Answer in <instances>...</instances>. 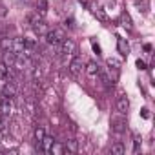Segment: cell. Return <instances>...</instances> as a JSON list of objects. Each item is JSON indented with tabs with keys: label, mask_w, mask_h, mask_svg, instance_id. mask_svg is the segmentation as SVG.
I'll return each mask as SVG.
<instances>
[{
	"label": "cell",
	"mask_w": 155,
	"mask_h": 155,
	"mask_svg": "<svg viewBox=\"0 0 155 155\" xmlns=\"http://www.w3.org/2000/svg\"><path fill=\"white\" fill-rule=\"evenodd\" d=\"M68 68H69V73H71L73 79H79L81 73H82V58H81L79 55H75V57L71 58V62H69Z\"/></svg>",
	"instance_id": "obj_4"
},
{
	"label": "cell",
	"mask_w": 155,
	"mask_h": 155,
	"mask_svg": "<svg viewBox=\"0 0 155 155\" xmlns=\"http://www.w3.org/2000/svg\"><path fill=\"white\" fill-rule=\"evenodd\" d=\"M37 13L42 17L48 13V0H37Z\"/></svg>",
	"instance_id": "obj_17"
},
{
	"label": "cell",
	"mask_w": 155,
	"mask_h": 155,
	"mask_svg": "<svg viewBox=\"0 0 155 155\" xmlns=\"http://www.w3.org/2000/svg\"><path fill=\"white\" fill-rule=\"evenodd\" d=\"M64 150L68 153H77L79 151V140H75V139H68L66 144H64Z\"/></svg>",
	"instance_id": "obj_15"
},
{
	"label": "cell",
	"mask_w": 155,
	"mask_h": 155,
	"mask_svg": "<svg viewBox=\"0 0 155 155\" xmlns=\"http://www.w3.org/2000/svg\"><path fill=\"white\" fill-rule=\"evenodd\" d=\"M44 135H46V131H44V128H35V144H37V148L40 146V142H42V139H44Z\"/></svg>",
	"instance_id": "obj_18"
},
{
	"label": "cell",
	"mask_w": 155,
	"mask_h": 155,
	"mask_svg": "<svg viewBox=\"0 0 155 155\" xmlns=\"http://www.w3.org/2000/svg\"><path fill=\"white\" fill-rule=\"evenodd\" d=\"M11 111V99L0 97V115H9Z\"/></svg>",
	"instance_id": "obj_13"
},
{
	"label": "cell",
	"mask_w": 155,
	"mask_h": 155,
	"mask_svg": "<svg viewBox=\"0 0 155 155\" xmlns=\"http://www.w3.org/2000/svg\"><path fill=\"white\" fill-rule=\"evenodd\" d=\"M17 57H18V55H17L13 49H6V51H4V60H2V62H4L8 68H11V66L17 62Z\"/></svg>",
	"instance_id": "obj_11"
},
{
	"label": "cell",
	"mask_w": 155,
	"mask_h": 155,
	"mask_svg": "<svg viewBox=\"0 0 155 155\" xmlns=\"http://www.w3.org/2000/svg\"><path fill=\"white\" fill-rule=\"evenodd\" d=\"M86 75L90 77V81H99V77H101V68L97 66V62H88V66H86Z\"/></svg>",
	"instance_id": "obj_7"
},
{
	"label": "cell",
	"mask_w": 155,
	"mask_h": 155,
	"mask_svg": "<svg viewBox=\"0 0 155 155\" xmlns=\"http://www.w3.org/2000/svg\"><path fill=\"white\" fill-rule=\"evenodd\" d=\"M64 151H66V150H64V146H60L58 142H53V146H51V150H49V153H58V155H60V153H64Z\"/></svg>",
	"instance_id": "obj_20"
},
{
	"label": "cell",
	"mask_w": 155,
	"mask_h": 155,
	"mask_svg": "<svg viewBox=\"0 0 155 155\" xmlns=\"http://www.w3.org/2000/svg\"><path fill=\"white\" fill-rule=\"evenodd\" d=\"M64 38H66V33H64L62 28H55L53 31L46 33V40H48L49 46H53V49L57 51V55H58V48H60V44H62Z\"/></svg>",
	"instance_id": "obj_2"
},
{
	"label": "cell",
	"mask_w": 155,
	"mask_h": 155,
	"mask_svg": "<svg viewBox=\"0 0 155 155\" xmlns=\"http://www.w3.org/2000/svg\"><path fill=\"white\" fill-rule=\"evenodd\" d=\"M135 66H137V69H140V71H144V69H146V62H144V60H140V58H137Z\"/></svg>",
	"instance_id": "obj_22"
},
{
	"label": "cell",
	"mask_w": 155,
	"mask_h": 155,
	"mask_svg": "<svg viewBox=\"0 0 155 155\" xmlns=\"http://www.w3.org/2000/svg\"><path fill=\"white\" fill-rule=\"evenodd\" d=\"M88 8H90V11H91V15L97 18V20H101L102 24H108L110 22V18H108V15H106V11L102 9V8H99L97 4H88Z\"/></svg>",
	"instance_id": "obj_6"
},
{
	"label": "cell",
	"mask_w": 155,
	"mask_h": 155,
	"mask_svg": "<svg viewBox=\"0 0 155 155\" xmlns=\"http://www.w3.org/2000/svg\"><path fill=\"white\" fill-rule=\"evenodd\" d=\"M140 151V137H135V148H133V153L137 155Z\"/></svg>",
	"instance_id": "obj_23"
},
{
	"label": "cell",
	"mask_w": 155,
	"mask_h": 155,
	"mask_svg": "<svg viewBox=\"0 0 155 155\" xmlns=\"http://www.w3.org/2000/svg\"><path fill=\"white\" fill-rule=\"evenodd\" d=\"M120 24H122V28H126L128 31L133 29V22H131V17H130L128 11H122V13H120Z\"/></svg>",
	"instance_id": "obj_14"
},
{
	"label": "cell",
	"mask_w": 155,
	"mask_h": 155,
	"mask_svg": "<svg viewBox=\"0 0 155 155\" xmlns=\"http://www.w3.org/2000/svg\"><path fill=\"white\" fill-rule=\"evenodd\" d=\"M117 49H119V53H120L122 57H128V55H130V44L126 42V38L117 37Z\"/></svg>",
	"instance_id": "obj_10"
},
{
	"label": "cell",
	"mask_w": 155,
	"mask_h": 155,
	"mask_svg": "<svg viewBox=\"0 0 155 155\" xmlns=\"http://www.w3.org/2000/svg\"><path fill=\"white\" fill-rule=\"evenodd\" d=\"M15 95H17V82H13V81L6 82V84H4V90H2V97L13 99Z\"/></svg>",
	"instance_id": "obj_9"
},
{
	"label": "cell",
	"mask_w": 155,
	"mask_h": 155,
	"mask_svg": "<svg viewBox=\"0 0 155 155\" xmlns=\"http://www.w3.org/2000/svg\"><path fill=\"white\" fill-rule=\"evenodd\" d=\"M6 31H8V28L0 24V38H4V37H6Z\"/></svg>",
	"instance_id": "obj_25"
},
{
	"label": "cell",
	"mask_w": 155,
	"mask_h": 155,
	"mask_svg": "<svg viewBox=\"0 0 155 155\" xmlns=\"http://www.w3.org/2000/svg\"><path fill=\"white\" fill-rule=\"evenodd\" d=\"M6 13H8L6 8H4V6H0V17H6Z\"/></svg>",
	"instance_id": "obj_26"
},
{
	"label": "cell",
	"mask_w": 155,
	"mask_h": 155,
	"mask_svg": "<svg viewBox=\"0 0 155 155\" xmlns=\"http://www.w3.org/2000/svg\"><path fill=\"white\" fill-rule=\"evenodd\" d=\"M28 22H29V26L33 28V31H35L38 37H46V33L49 31V26L46 24V20H44L42 15H38V13H31V15L28 17Z\"/></svg>",
	"instance_id": "obj_1"
},
{
	"label": "cell",
	"mask_w": 155,
	"mask_h": 155,
	"mask_svg": "<svg viewBox=\"0 0 155 155\" xmlns=\"http://www.w3.org/2000/svg\"><path fill=\"white\" fill-rule=\"evenodd\" d=\"M108 79H110V82L111 84H115L117 81H119V62L115 60V58H108Z\"/></svg>",
	"instance_id": "obj_3"
},
{
	"label": "cell",
	"mask_w": 155,
	"mask_h": 155,
	"mask_svg": "<svg viewBox=\"0 0 155 155\" xmlns=\"http://www.w3.org/2000/svg\"><path fill=\"white\" fill-rule=\"evenodd\" d=\"M140 117H142V119H150V111H148V108H142V110H140Z\"/></svg>",
	"instance_id": "obj_24"
},
{
	"label": "cell",
	"mask_w": 155,
	"mask_h": 155,
	"mask_svg": "<svg viewBox=\"0 0 155 155\" xmlns=\"http://www.w3.org/2000/svg\"><path fill=\"white\" fill-rule=\"evenodd\" d=\"M90 42H91V48H93V51H95V55H97V57H101L102 53H101V46L97 44V40H95V38H91Z\"/></svg>",
	"instance_id": "obj_21"
},
{
	"label": "cell",
	"mask_w": 155,
	"mask_h": 155,
	"mask_svg": "<svg viewBox=\"0 0 155 155\" xmlns=\"http://www.w3.org/2000/svg\"><path fill=\"white\" fill-rule=\"evenodd\" d=\"M11 77V68H8L4 62H0V81H9Z\"/></svg>",
	"instance_id": "obj_16"
},
{
	"label": "cell",
	"mask_w": 155,
	"mask_h": 155,
	"mask_svg": "<svg viewBox=\"0 0 155 155\" xmlns=\"http://www.w3.org/2000/svg\"><path fill=\"white\" fill-rule=\"evenodd\" d=\"M144 51H151V44H144Z\"/></svg>",
	"instance_id": "obj_27"
},
{
	"label": "cell",
	"mask_w": 155,
	"mask_h": 155,
	"mask_svg": "<svg viewBox=\"0 0 155 155\" xmlns=\"http://www.w3.org/2000/svg\"><path fill=\"white\" fill-rule=\"evenodd\" d=\"M111 153H113V155H122V153H124V146H122L120 142H115V144L111 146Z\"/></svg>",
	"instance_id": "obj_19"
},
{
	"label": "cell",
	"mask_w": 155,
	"mask_h": 155,
	"mask_svg": "<svg viewBox=\"0 0 155 155\" xmlns=\"http://www.w3.org/2000/svg\"><path fill=\"white\" fill-rule=\"evenodd\" d=\"M75 42L71 40V38H64L62 40V44H60V48H58V55H62V57H71L73 53H75Z\"/></svg>",
	"instance_id": "obj_5"
},
{
	"label": "cell",
	"mask_w": 155,
	"mask_h": 155,
	"mask_svg": "<svg viewBox=\"0 0 155 155\" xmlns=\"http://www.w3.org/2000/svg\"><path fill=\"white\" fill-rule=\"evenodd\" d=\"M53 142H55V139H53V137H48V135H44V139H42V142H40L38 150H40V151H44V153H49V150H51Z\"/></svg>",
	"instance_id": "obj_12"
},
{
	"label": "cell",
	"mask_w": 155,
	"mask_h": 155,
	"mask_svg": "<svg viewBox=\"0 0 155 155\" xmlns=\"http://www.w3.org/2000/svg\"><path fill=\"white\" fill-rule=\"evenodd\" d=\"M79 2H81L82 6H88V0H79Z\"/></svg>",
	"instance_id": "obj_28"
},
{
	"label": "cell",
	"mask_w": 155,
	"mask_h": 155,
	"mask_svg": "<svg viewBox=\"0 0 155 155\" xmlns=\"http://www.w3.org/2000/svg\"><path fill=\"white\" fill-rule=\"evenodd\" d=\"M128 108H130V101H128V97H126L124 93H120V95L117 97V111H119L120 115H126V113H128Z\"/></svg>",
	"instance_id": "obj_8"
}]
</instances>
